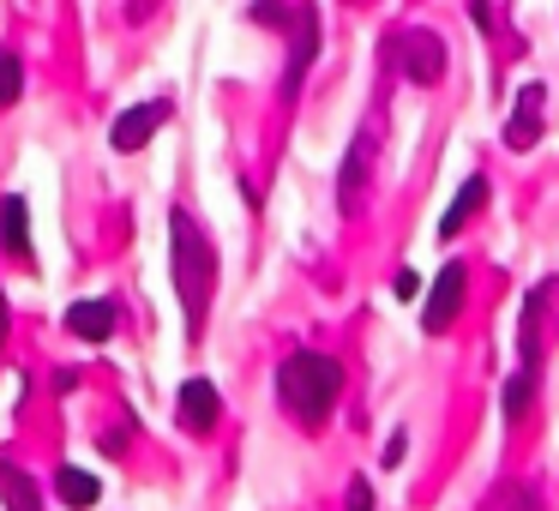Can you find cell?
Returning <instances> with one entry per match:
<instances>
[{"instance_id": "cell-1", "label": "cell", "mask_w": 559, "mask_h": 511, "mask_svg": "<svg viewBox=\"0 0 559 511\" xmlns=\"http://www.w3.org/2000/svg\"><path fill=\"white\" fill-rule=\"evenodd\" d=\"M169 277H175V301L187 313V337L199 343L211 319V295H217V247H211L205 223L181 205L169 211Z\"/></svg>"}, {"instance_id": "cell-2", "label": "cell", "mask_w": 559, "mask_h": 511, "mask_svg": "<svg viewBox=\"0 0 559 511\" xmlns=\"http://www.w3.org/2000/svg\"><path fill=\"white\" fill-rule=\"evenodd\" d=\"M277 397L301 427H325L337 415V397H343V367L319 349H295L277 367Z\"/></svg>"}, {"instance_id": "cell-3", "label": "cell", "mask_w": 559, "mask_h": 511, "mask_svg": "<svg viewBox=\"0 0 559 511\" xmlns=\"http://www.w3.org/2000/svg\"><path fill=\"white\" fill-rule=\"evenodd\" d=\"M463 301H469V265H463V259H451V265L433 277L427 301H421V331H427V337H445V331L457 325Z\"/></svg>"}, {"instance_id": "cell-4", "label": "cell", "mask_w": 559, "mask_h": 511, "mask_svg": "<svg viewBox=\"0 0 559 511\" xmlns=\"http://www.w3.org/2000/svg\"><path fill=\"white\" fill-rule=\"evenodd\" d=\"M373 145H379V139L361 127V133L349 139V151H343V169H337V211H343V217H361V205H367V181H373Z\"/></svg>"}, {"instance_id": "cell-5", "label": "cell", "mask_w": 559, "mask_h": 511, "mask_svg": "<svg viewBox=\"0 0 559 511\" xmlns=\"http://www.w3.org/2000/svg\"><path fill=\"white\" fill-rule=\"evenodd\" d=\"M397 67H403V79L409 85H439L445 79V37L439 31H403L397 37Z\"/></svg>"}, {"instance_id": "cell-6", "label": "cell", "mask_w": 559, "mask_h": 511, "mask_svg": "<svg viewBox=\"0 0 559 511\" xmlns=\"http://www.w3.org/2000/svg\"><path fill=\"white\" fill-rule=\"evenodd\" d=\"M175 115V103L169 97H151V103H133L127 115H115V127H109V145L121 151V157H133V151H145L151 139L163 133V121Z\"/></svg>"}, {"instance_id": "cell-7", "label": "cell", "mask_w": 559, "mask_h": 511, "mask_svg": "<svg viewBox=\"0 0 559 511\" xmlns=\"http://www.w3.org/2000/svg\"><path fill=\"white\" fill-rule=\"evenodd\" d=\"M319 43H325V31H319V7H307V0H301V13H295V25H289V67H283V97H301L307 67L319 61Z\"/></svg>"}, {"instance_id": "cell-8", "label": "cell", "mask_w": 559, "mask_h": 511, "mask_svg": "<svg viewBox=\"0 0 559 511\" xmlns=\"http://www.w3.org/2000/svg\"><path fill=\"white\" fill-rule=\"evenodd\" d=\"M175 421H181L187 433H211V427L223 421V391L211 385V379H187V385L175 391Z\"/></svg>"}, {"instance_id": "cell-9", "label": "cell", "mask_w": 559, "mask_h": 511, "mask_svg": "<svg viewBox=\"0 0 559 511\" xmlns=\"http://www.w3.org/2000/svg\"><path fill=\"white\" fill-rule=\"evenodd\" d=\"M115 301L109 295H91V301H73L67 307V331H73L79 343H109L115 337Z\"/></svg>"}, {"instance_id": "cell-10", "label": "cell", "mask_w": 559, "mask_h": 511, "mask_svg": "<svg viewBox=\"0 0 559 511\" xmlns=\"http://www.w3.org/2000/svg\"><path fill=\"white\" fill-rule=\"evenodd\" d=\"M542 103H547L542 85H523L518 91V109H511V121H506V145L511 151H530L535 139H542Z\"/></svg>"}, {"instance_id": "cell-11", "label": "cell", "mask_w": 559, "mask_h": 511, "mask_svg": "<svg viewBox=\"0 0 559 511\" xmlns=\"http://www.w3.org/2000/svg\"><path fill=\"white\" fill-rule=\"evenodd\" d=\"M0 247H7V259L31 265V205L19 193L0 199Z\"/></svg>"}, {"instance_id": "cell-12", "label": "cell", "mask_w": 559, "mask_h": 511, "mask_svg": "<svg viewBox=\"0 0 559 511\" xmlns=\"http://www.w3.org/2000/svg\"><path fill=\"white\" fill-rule=\"evenodd\" d=\"M487 193H493V187H487V175H469V181L457 187V199L445 205V217H439V235H445V241H457L463 223H475V211L487 205Z\"/></svg>"}, {"instance_id": "cell-13", "label": "cell", "mask_w": 559, "mask_h": 511, "mask_svg": "<svg viewBox=\"0 0 559 511\" xmlns=\"http://www.w3.org/2000/svg\"><path fill=\"white\" fill-rule=\"evenodd\" d=\"M0 506H7V511H43L37 482H31L19 463H7V457H0Z\"/></svg>"}, {"instance_id": "cell-14", "label": "cell", "mask_w": 559, "mask_h": 511, "mask_svg": "<svg viewBox=\"0 0 559 511\" xmlns=\"http://www.w3.org/2000/svg\"><path fill=\"white\" fill-rule=\"evenodd\" d=\"M55 494H61L73 511H85V506H97V499H103V487H97V475H85V470H73V463H67V470L55 475Z\"/></svg>"}, {"instance_id": "cell-15", "label": "cell", "mask_w": 559, "mask_h": 511, "mask_svg": "<svg viewBox=\"0 0 559 511\" xmlns=\"http://www.w3.org/2000/svg\"><path fill=\"white\" fill-rule=\"evenodd\" d=\"M481 511H542V499H535V487H523V482H499L493 494L481 499Z\"/></svg>"}, {"instance_id": "cell-16", "label": "cell", "mask_w": 559, "mask_h": 511, "mask_svg": "<svg viewBox=\"0 0 559 511\" xmlns=\"http://www.w3.org/2000/svg\"><path fill=\"white\" fill-rule=\"evenodd\" d=\"M530 397H535V367H523V373L506 379V397H499V403H506V421H511V427L530 415Z\"/></svg>"}, {"instance_id": "cell-17", "label": "cell", "mask_w": 559, "mask_h": 511, "mask_svg": "<svg viewBox=\"0 0 559 511\" xmlns=\"http://www.w3.org/2000/svg\"><path fill=\"white\" fill-rule=\"evenodd\" d=\"M19 91H25V67H19L13 49H0V115L19 103Z\"/></svg>"}, {"instance_id": "cell-18", "label": "cell", "mask_w": 559, "mask_h": 511, "mask_svg": "<svg viewBox=\"0 0 559 511\" xmlns=\"http://www.w3.org/2000/svg\"><path fill=\"white\" fill-rule=\"evenodd\" d=\"M343 511H373V487H367V475H355L349 494H343Z\"/></svg>"}, {"instance_id": "cell-19", "label": "cell", "mask_w": 559, "mask_h": 511, "mask_svg": "<svg viewBox=\"0 0 559 511\" xmlns=\"http://www.w3.org/2000/svg\"><path fill=\"white\" fill-rule=\"evenodd\" d=\"M403 457H409V433H403V427H397V433L385 439V470H397Z\"/></svg>"}, {"instance_id": "cell-20", "label": "cell", "mask_w": 559, "mask_h": 511, "mask_svg": "<svg viewBox=\"0 0 559 511\" xmlns=\"http://www.w3.org/2000/svg\"><path fill=\"white\" fill-rule=\"evenodd\" d=\"M157 7H163V0H127V19H133V25H145V19L157 13Z\"/></svg>"}, {"instance_id": "cell-21", "label": "cell", "mask_w": 559, "mask_h": 511, "mask_svg": "<svg viewBox=\"0 0 559 511\" xmlns=\"http://www.w3.org/2000/svg\"><path fill=\"white\" fill-rule=\"evenodd\" d=\"M397 295H403V301H415V295H427V289H421V277H415V271H397Z\"/></svg>"}, {"instance_id": "cell-22", "label": "cell", "mask_w": 559, "mask_h": 511, "mask_svg": "<svg viewBox=\"0 0 559 511\" xmlns=\"http://www.w3.org/2000/svg\"><path fill=\"white\" fill-rule=\"evenodd\" d=\"M7 325H13V313H7V295H0V343H7Z\"/></svg>"}]
</instances>
